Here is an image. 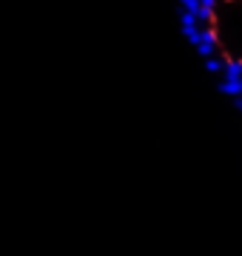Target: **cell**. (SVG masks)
<instances>
[{"instance_id": "3", "label": "cell", "mask_w": 242, "mask_h": 256, "mask_svg": "<svg viewBox=\"0 0 242 256\" xmlns=\"http://www.w3.org/2000/svg\"><path fill=\"white\" fill-rule=\"evenodd\" d=\"M225 3H234V0H225Z\"/></svg>"}, {"instance_id": "1", "label": "cell", "mask_w": 242, "mask_h": 256, "mask_svg": "<svg viewBox=\"0 0 242 256\" xmlns=\"http://www.w3.org/2000/svg\"><path fill=\"white\" fill-rule=\"evenodd\" d=\"M182 34L202 60L220 54V32H216V26H194V28H186Z\"/></svg>"}, {"instance_id": "2", "label": "cell", "mask_w": 242, "mask_h": 256, "mask_svg": "<svg viewBox=\"0 0 242 256\" xmlns=\"http://www.w3.org/2000/svg\"><path fill=\"white\" fill-rule=\"evenodd\" d=\"M202 63H205V68H208V72H211V74H222V68H225V63H222V54H220V57H208V60H202Z\"/></svg>"}]
</instances>
